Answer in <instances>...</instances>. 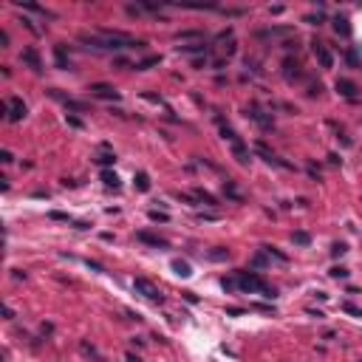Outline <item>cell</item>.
Returning <instances> with one entry per match:
<instances>
[{
  "mask_svg": "<svg viewBox=\"0 0 362 362\" xmlns=\"http://www.w3.org/2000/svg\"><path fill=\"white\" fill-rule=\"evenodd\" d=\"M127 362H142L139 357H133V354H127Z\"/></svg>",
  "mask_w": 362,
  "mask_h": 362,
  "instance_id": "23",
  "label": "cell"
},
{
  "mask_svg": "<svg viewBox=\"0 0 362 362\" xmlns=\"http://www.w3.org/2000/svg\"><path fill=\"white\" fill-rule=\"evenodd\" d=\"M258 153H260V156L266 158V161H269V164H277V167H286L283 161H280V158L274 156L272 150H266V145H260V142H258Z\"/></svg>",
  "mask_w": 362,
  "mask_h": 362,
  "instance_id": "11",
  "label": "cell"
},
{
  "mask_svg": "<svg viewBox=\"0 0 362 362\" xmlns=\"http://www.w3.org/2000/svg\"><path fill=\"white\" fill-rule=\"evenodd\" d=\"M150 218H153V221H167V215H164V212H156V209L150 212Z\"/></svg>",
  "mask_w": 362,
  "mask_h": 362,
  "instance_id": "21",
  "label": "cell"
},
{
  "mask_svg": "<svg viewBox=\"0 0 362 362\" xmlns=\"http://www.w3.org/2000/svg\"><path fill=\"white\" fill-rule=\"evenodd\" d=\"M309 241H311V238H309V232H294V244L306 246V244H309Z\"/></svg>",
  "mask_w": 362,
  "mask_h": 362,
  "instance_id": "17",
  "label": "cell"
},
{
  "mask_svg": "<svg viewBox=\"0 0 362 362\" xmlns=\"http://www.w3.org/2000/svg\"><path fill=\"white\" fill-rule=\"evenodd\" d=\"M331 255L337 258V255H345V244H334L331 246Z\"/></svg>",
  "mask_w": 362,
  "mask_h": 362,
  "instance_id": "19",
  "label": "cell"
},
{
  "mask_svg": "<svg viewBox=\"0 0 362 362\" xmlns=\"http://www.w3.org/2000/svg\"><path fill=\"white\" fill-rule=\"evenodd\" d=\"M345 274H348V272H345L343 266H334V269H331V277H345Z\"/></svg>",
  "mask_w": 362,
  "mask_h": 362,
  "instance_id": "20",
  "label": "cell"
},
{
  "mask_svg": "<svg viewBox=\"0 0 362 362\" xmlns=\"http://www.w3.org/2000/svg\"><path fill=\"white\" fill-rule=\"evenodd\" d=\"M97 161H99V164H113V156H99Z\"/></svg>",
  "mask_w": 362,
  "mask_h": 362,
  "instance_id": "22",
  "label": "cell"
},
{
  "mask_svg": "<svg viewBox=\"0 0 362 362\" xmlns=\"http://www.w3.org/2000/svg\"><path fill=\"white\" fill-rule=\"evenodd\" d=\"M337 91H340L345 99H357V85H354L351 79H337Z\"/></svg>",
  "mask_w": 362,
  "mask_h": 362,
  "instance_id": "7",
  "label": "cell"
},
{
  "mask_svg": "<svg viewBox=\"0 0 362 362\" xmlns=\"http://www.w3.org/2000/svg\"><path fill=\"white\" fill-rule=\"evenodd\" d=\"M54 57H57V65H59V68H68V65H71L68 57H65V51H62V46H57V49H54Z\"/></svg>",
  "mask_w": 362,
  "mask_h": 362,
  "instance_id": "12",
  "label": "cell"
},
{
  "mask_svg": "<svg viewBox=\"0 0 362 362\" xmlns=\"http://www.w3.org/2000/svg\"><path fill=\"white\" fill-rule=\"evenodd\" d=\"M150 65H158V57H147V59H142V62H136V68H139V71L150 68Z\"/></svg>",
  "mask_w": 362,
  "mask_h": 362,
  "instance_id": "16",
  "label": "cell"
},
{
  "mask_svg": "<svg viewBox=\"0 0 362 362\" xmlns=\"http://www.w3.org/2000/svg\"><path fill=\"white\" fill-rule=\"evenodd\" d=\"M3 108H6V116H9V122H20V119L26 116V102H23L20 97H11L9 102L3 105Z\"/></svg>",
  "mask_w": 362,
  "mask_h": 362,
  "instance_id": "4",
  "label": "cell"
},
{
  "mask_svg": "<svg viewBox=\"0 0 362 362\" xmlns=\"http://www.w3.org/2000/svg\"><path fill=\"white\" fill-rule=\"evenodd\" d=\"M136 187L142 190V193L150 190V178H147V173H139V176H136Z\"/></svg>",
  "mask_w": 362,
  "mask_h": 362,
  "instance_id": "15",
  "label": "cell"
},
{
  "mask_svg": "<svg viewBox=\"0 0 362 362\" xmlns=\"http://www.w3.org/2000/svg\"><path fill=\"white\" fill-rule=\"evenodd\" d=\"M334 31H337V34H343V37H351V26H348V20L337 14V17H334Z\"/></svg>",
  "mask_w": 362,
  "mask_h": 362,
  "instance_id": "10",
  "label": "cell"
},
{
  "mask_svg": "<svg viewBox=\"0 0 362 362\" xmlns=\"http://www.w3.org/2000/svg\"><path fill=\"white\" fill-rule=\"evenodd\" d=\"M133 289H136L139 294H145L147 300H153V303H161V300H164V297H161V292H158V289L150 283L147 277H136V280H133Z\"/></svg>",
  "mask_w": 362,
  "mask_h": 362,
  "instance_id": "3",
  "label": "cell"
},
{
  "mask_svg": "<svg viewBox=\"0 0 362 362\" xmlns=\"http://www.w3.org/2000/svg\"><path fill=\"white\" fill-rule=\"evenodd\" d=\"M343 309H345L348 314H354V317H360V320H362V309H357V306H351V303H345Z\"/></svg>",
  "mask_w": 362,
  "mask_h": 362,
  "instance_id": "18",
  "label": "cell"
},
{
  "mask_svg": "<svg viewBox=\"0 0 362 362\" xmlns=\"http://www.w3.org/2000/svg\"><path fill=\"white\" fill-rule=\"evenodd\" d=\"M102 181H105L108 187H113V190L119 187V176H116V173H110V170H105V173H102Z\"/></svg>",
  "mask_w": 362,
  "mask_h": 362,
  "instance_id": "13",
  "label": "cell"
},
{
  "mask_svg": "<svg viewBox=\"0 0 362 362\" xmlns=\"http://www.w3.org/2000/svg\"><path fill=\"white\" fill-rule=\"evenodd\" d=\"M173 269H176L178 274H181V277H190V263H187V260H176V263H173Z\"/></svg>",
  "mask_w": 362,
  "mask_h": 362,
  "instance_id": "14",
  "label": "cell"
},
{
  "mask_svg": "<svg viewBox=\"0 0 362 362\" xmlns=\"http://www.w3.org/2000/svg\"><path fill=\"white\" fill-rule=\"evenodd\" d=\"M360 362H362V360H360Z\"/></svg>",
  "mask_w": 362,
  "mask_h": 362,
  "instance_id": "24",
  "label": "cell"
},
{
  "mask_svg": "<svg viewBox=\"0 0 362 362\" xmlns=\"http://www.w3.org/2000/svg\"><path fill=\"white\" fill-rule=\"evenodd\" d=\"M311 51H314V57H317V62H320V68H331V65H334V57H331V51L325 49V43L314 40Z\"/></svg>",
  "mask_w": 362,
  "mask_h": 362,
  "instance_id": "5",
  "label": "cell"
},
{
  "mask_svg": "<svg viewBox=\"0 0 362 362\" xmlns=\"http://www.w3.org/2000/svg\"><path fill=\"white\" fill-rule=\"evenodd\" d=\"M91 94L99 99H119V91L110 88V85H105V82H97V85H91Z\"/></svg>",
  "mask_w": 362,
  "mask_h": 362,
  "instance_id": "6",
  "label": "cell"
},
{
  "mask_svg": "<svg viewBox=\"0 0 362 362\" xmlns=\"http://www.w3.org/2000/svg\"><path fill=\"white\" fill-rule=\"evenodd\" d=\"M23 62H29V68H34V71L43 68V62H40V57H37V51L34 49H23Z\"/></svg>",
  "mask_w": 362,
  "mask_h": 362,
  "instance_id": "9",
  "label": "cell"
},
{
  "mask_svg": "<svg viewBox=\"0 0 362 362\" xmlns=\"http://www.w3.org/2000/svg\"><path fill=\"white\" fill-rule=\"evenodd\" d=\"M238 286L244 289V292H258V294H263V297H274V289H269V286L258 277V274H246V272H241L238 274Z\"/></svg>",
  "mask_w": 362,
  "mask_h": 362,
  "instance_id": "1",
  "label": "cell"
},
{
  "mask_svg": "<svg viewBox=\"0 0 362 362\" xmlns=\"http://www.w3.org/2000/svg\"><path fill=\"white\" fill-rule=\"evenodd\" d=\"M139 241H145V244H150V246H170L167 244V238H161V235H153V232H139Z\"/></svg>",
  "mask_w": 362,
  "mask_h": 362,
  "instance_id": "8",
  "label": "cell"
},
{
  "mask_svg": "<svg viewBox=\"0 0 362 362\" xmlns=\"http://www.w3.org/2000/svg\"><path fill=\"white\" fill-rule=\"evenodd\" d=\"M221 133H224V139H229V145H232V150H235V158L241 161V164H246V161H249V150H246L244 142L238 139V133L229 125H224V122H221Z\"/></svg>",
  "mask_w": 362,
  "mask_h": 362,
  "instance_id": "2",
  "label": "cell"
}]
</instances>
